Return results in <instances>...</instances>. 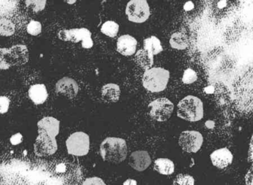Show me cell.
Returning <instances> with one entry per match:
<instances>
[{"label":"cell","instance_id":"6da1fadb","mask_svg":"<svg viewBox=\"0 0 253 185\" xmlns=\"http://www.w3.org/2000/svg\"><path fill=\"white\" fill-rule=\"evenodd\" d=\"M234 97L239 110L253 112V70L246 72L234 86Z\"/></svg>","mask_w":253,"mask_h":185},{"label":"cell","instance_id":"7a4b0ae2","mask_svg":"<svg viewBox=\"0 0 253 185\" xmlns=\"http://www.w3.org/2000/svg\"><path fill=\"white\" fill-rule=\"evenodd\" d=\"M100 152L103 161L120 164L125 161L128 154L126 141L121 138H107L100 144Z\"/></svg>","mask_w":253,"mask_h":185},{"label":"cell","instance_id":"3957f363","mask_svg":"<svg viewBox=\"0 0 253 185\" xmlns=\"http://www.w3.org/2000/svg\"><path fill=\"white\" fill-rule=\"evenodd\" d=\"M177 115L181 119L190 122L200 121L204 117L203 102L195 96H186L177 104Z\"/></svg>","mask_w":253,"mask_h":185},{"label":"cell","instance_id":"277c9868","mask_svg":"<svg viewBox=\"0 0 253 185\" xmlns=\"http://www.w3.org/2000/svg\"><path fill=\"white\" fill-rule=\"evenodd\" d=\"M169 72L163 68H152L146 71L142 78L144 88L152 92H160L167 88L169 80Z\"/></svg>","mask_w":253,"mask_h":185},{"label":"cell","instance_id":"5b68a950","mask_svg":"<svg viewBox=\"0 0 253 185\" xmlns=\"http://www.w3.org/2000/svg\"><path fill=\"white\" fill-rule=\"evenodd\" d=\"M0 68L8 69L11 66H22L29 60V51L24 45L14 46L11 48H1Z\"/></svg>","mask_w":253,"mask_h":185},{"label":"cell","instance_id":"8992f818","mask_svg":"<svg viewBox=\"0 0 253 185\" xmlns=\"http://www.w3.org/2000/svg\"><path fill=\"white\" fill-rule=\"evenodd\" d=\"M68 153L75 156H84L89 152V136L84 132H77L66 140Z\"/></svg>","mask_w":253,"mask_h":185},{"label":"cell","instance_id":"52a82bcc","mask_svg":"<svg viewBox=\"0 0 253 185\" xmlns=\"http://www.w3.org/2000/svg\"><path fill=\"white\" fill-rule=\"evenodd\" d=\"M34 149L37 156L47 157L54 155L57 150V140L46 132L38 129V136L34 143Z\"/></svg>","mask_w":253,"mask_h":185},{"label":"cell","instance_id":"ba28073f","mask_svg":"<svg viewBox=\"0 0 253 185\" xmlns=\"http://www.w3.org/2000/svg\"><path fill=\"white\" fill-rule=\"evenodd\" d=\"M126 14L129 21L143 23L149 19L150 8L146 0H131L127 4Z\"/></svg>","mask_w":253,"mask_h":185},{"label":"cell","instance_id":"9c48e42d","mask_svg":"<svg viewBox=\"0 0 253 185\" xmlns=\"http://www.w3.org/2000/svg\"><path fill=\"white\" fill-rule=\"evenodd\" d=\"M58 38L61 41L66 42L82 43V46L84 48H92L94 43L91 39V33L89 30L85 28L82 29H73L71 30L60 31L58 33Z\"/></svg>","mask_w":253,"mask_h":185},{"label":"cell","instance_id":"30bf717a","mask_svg":"<svg viewBox=\"0 0 253 185\" xmlns=\"http://www.w3.org/2000/svg\"><path fill=\"white\" fill-rule=\"evenodd\" d=\"M149 115L155 121L164 122L169 119L174 110V104L168 98L161 97L151 102Z\"/></svg>","mask_w":253,"mask_h":185},{"label":"cell","instance_id":"8fae6325","mask_svg":"<svg viewBox=\"0 0 253 185\" xmlns=\"http://www.w3.org/2000/svg\"><path fill=\"white\" fill-rule=\"evenodd\" d=\"M204 142L201 133L197 131L182 132L179 137L178 143L181 149L189 153H195L199 151Z\"/></svg>","mask_w":253,"mask_h":185},{"label":"cell","instance_id":"7c38bea8","mask_svg":"<svg viewBox=\"0 0 253 185\" xmlns=\"http://www.w3.org/2000/svg\"><path fill=\"white\" fill-rule=\"evenodd\" d=\"M56 92L58 94L66 96L68 98L72 100L78 95L79 87H78V83L75 80L66 77V78H62L57 83Z\"/></svg>","mask_w":253,"mask_h":185},{"label":"cell","instance_id":"4fadbf2b","mask_svg":"<svg viewBox=\"0 0 253 185\" xmlns=\"http://www.w3.org/2000/svg\"><path fill=\"white\" fill-rule=\"evenodd\" d=\"M128 164L134 170L142 172L150 166L152 159L149 152L144 150H137L131 154Z\"/></svg>","mask_w":253,"mask_h":185},{"label":"cell","instance_id":"5bb4252c","mask_svg":"<svg viewBox=\"0 0 253 185\" xmlns=\"http://www.w3.org/2000/svg\"><path fill=\"white\" fill-rule=\"evenodd\" d=\"M210 159L214 167L223 169L230 165L233 161V155L227 148H221L214 151L210 155Z\"/></svg>","mask_w":253,"mask_h":185},{"label":"cell","instance_id":"9a60e30c","mask_svg":"<svg viewBox=\"0 0 253 185\" xmlns=\"http://www.w3.org/2000/svg\"><path fill=\"white\" fill-rule=\"evenodd\" d=\"M137 42L135 38L126 35L120 37L117 42V51L124 56H131L135 54Z\"/></svg>","mask_w":253,"mask_h":185},{"label":"cell","instance_id":"2e32d148","mask_svg":"<svg viewBox=\"0 0 253 185\" xmlns=\"http://www.w3.org/2000/svg\"><path fill=\"white\" fill-rule=\"evenodd\" d=\"M60 121L51 116L45 117L38 123V129L46 132L50 136L54 139H56L60 133Z\"/></svg>","mask_w":253,"mask_h":185},{"label":"cell","instance_id":"e0dca14e","mask_svg":"<svg viewBox=\"0 0 253 185\" xmlns=\"http://www.w3.org/2000/svg\"><path fill=\"white\" fill-rule=\"evenodd\" d=\"M29 96L35 104H42L48 98L46 87L44 84H35L32 86L29 90Z\"/></svg>","mask_w":253,"mask_h":185},{"label":"cell","instance_id":"ac0fdd59","mask_svg":"<svg viewBox=\"0 0 253 185\" xmlns=\"http://www.w3.org/2000/svg\"><path fill=\"white\" fill-rule=\"evenodd\" d=\"M121 93L119 86L115 84H106L102 88V98L106 103H116L119 100Z\"/></svg>","mask_w":253,"mask_h":185},{"label":"cell","instance_id":"d6986e66","mask_svg":"<svg viewBox=\"0 0 253 185\" xmlns=\"http://www.w3.org/2000/svg\"><path fill=\"white\" fill-rule=\"evenodd\" d=\"M154 170L161 175L169 176L174 172V164L172 161L168 158H158L155 160Z\"/></svg>","mask_w":253,"mask_h":185},{"label":"cell","instance_id":"ffe728a7","mask_svg":"<svg viewBox=\"0 0 253 185\" xmlns=\"http://www.w3.org/2000/svg\"><path fill=\"white\" fill-rule=\"evenodd\" d=\"M135 60L137 64L146 71L152 69L154 64V55L145 50L144 48L139 50L136 53Z\"/></svg>","mask_w":253,"mask_h":185},{"label":"cell","instance_id":"44dd1931","mask_svg":"<svg viewBox=\"0 0 253 185\" xmlns=\"http://www.w3.org/2000/svg\"><path fill=\"white\" fill-rule=\"evenodd\" d=\"M143 48L152 55H157V54L162 52L164 50L161 46V41L155 36L150 37L143 41Z\"/></svg>","mask_w":253,"mask_h":185},{"label":"cell","instance_id":"7402d4cb","mask_svg":"<svg viewBox=\"0 0 253 185\" xmlns=\"http://www.w3.org/2000/svg\"><path fill=\"white\" fill-rule=\"evenodd\" d=\"M169 44L173 48L183 50L187 48L188 45H189V39L185 34L181 33V32H176L171 35Z\"/></svg>","mask_w":253,"mask_h":185},{"label":"cell","instance_id":"603a6c76","mask_svg":"<svg viewBox=\"0 0 253 185\" xmlns=\"http://www.w3.org/2000/svg\"><path fill=\"white\" fill-rule=\"evenodd\" d=\"M100 30L103 35L109 38H115L119 31V25L114 21H107L103 23Z\"/></svg>","mask_w":253,"mask_h":185},{"label":"cell","instance_id":"cb8c5ba5","mask_svg":"<svg viewBox=\"0 0 253 185\" xmlns=\"http://www.w3.org/2000/svg\"><path fill=\"white\" fill-rule=\"evenodd\" d=\"M15 32V26L14 23L6 19L0 20V34L2 36H11Z\"/></svg>","mask_w":253,"mask_h":185},{"label":"cell","instance_id":"d4e9b609","mask_svg":"<svg viewBox=\"0 0 253 185\" xmlns=\"http://www.w3.org/2000/svg\"><path fill=\"white\" fill-rule=\"evenodd\" d=\"M172 185H195V179L190 175L179 174L173 181Z\"/></svg>","mask_w":253,"mask_h":185},{"label":"cell","instance_id":"484cf974","mask_svg":"<svg viewBox=\"0 0 253 185\" xmlns=\"http://www.w3.org/2000/svg\"><path fill=\"white\" fill-rule=\"evenodd\" d=\"M27 32L32 36H38L42 32V25L36 20H32L27 26Z\"/></svg>","mask_w":253,"mask_h":185},{"label":"cell","instance_id":"4316f807","mask_svg":"<svg viewBox=\"0 0 253 185\" xmlns=\"http://www.w3.org/2000/svg\"><path fill=\"white\" fill-rule=\"evenodd\" d=\"M197 80H198V75H197L196 72L193 69H187L186 70H185L183 78H182L183 84H193Z\"/></svg>","mask_w":253,"mask_h":185},{"label":"cell","instance_id":"83f0119b","mask_svg":"<svg viewBox=\"0 0 253 185\" xmlns=\"http://www.w3.org/2000/svg\"><path fill=\"white\" fill-rule=\"evenodd\" d=\"M27 7L32 9L34 12H39L45 8L46 1H26Z\"/></svg>","mask_w":253,"mask_h":185},{"label":"cell","instance_id":"f1b7e54d","mask_svg":"<svg viewBox=\"0 0 253 185\" xmlns=\"http://www.w3.org/2000/svg\"><path fill=\"white\" fill-rule=\"evenodd\" d=\"M10 100L5 96L0 97V112L2 114L6 113L9 108Z\"/></svg>","mask_w":253,"mask_h":185},{"label":"cell","instance_id":"f546056e","mask_svg":"<svg viewBox=\"0 0 253 185\" xmlns=\"http://www.w3.org/2000/svg\"><path fill=\"white\" fill-rule=\"evenodd\" d=\"M83 185H106L103 179L99 177L88 178L84 181Z\"/></svg>","mask_w":253,"mask_h":185},{"label":"cell","instance_id":"4dcf8cb0","mask_svg":"<svg viewBox=\"0 0 253 185\" xmlns=\"http://www.w3.org/2000/svg\"><path fill=\"white\" fill-rule=\"evenodd\" d=\"M22 140H23V136L20 133L14 135L10 139V141L13 145L19 144V143H21Z\"/></svg>","mask_w":253,"mask_h":185},{"label":"cell","instance_id":"1f68e13d","mask_svg":"<svg viewBox=\"0 0 253 185\" xmlns=\"http://www.w3.org/2000/svg\"><path fill=\"white\" fill-rule=\"evenodd\" d=\"M246 185H253V171L249 170L245 176Z\"/></svg>","mask_w":253,"mask_h":185},{"label":"cell","instance_id":"d6a6232c","mask_svg":"<svg viewBox=\"0 0 253 185\" xmlns=\"http://www.w3.org/2000/svg\"><path fill=\"white\" fill-rule=\"evenodd\" d=\"M248 160L250 162L253 163V134L250 140V148L248 152Z\"/></svg>","mask_w":253,"mask_h":185},{"label":"cell","instance_id":"836d02e7","mask_svg":"<svg viewBox=\"0 0 253 185\" xmlns=\"http://www.w3.org/2000/svg\"><path fill=\"white\" fill-rule=\"evenodd\" d=\"M123 185H137V181L134 180V179H128L124 182Z\"/></svg>","mask_w":253,"mask_h":185}]
</instances>
